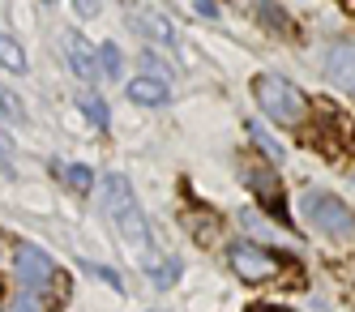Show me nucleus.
Segmentation results:
<instances>
[{
    "label": "nucleus",
    "instance_id": "obj_18",
    "mask_svg": "<svg viewBox=\"0 0 355 312\" xmlns=\"http://www.w3.org/2000/svg\"><path fill=\"white\" fill-rule=\"evenodd\" d=\"M252 137H257V146L266 150V159H274V163L283 159V146H278V141H274L270 133H261V124H252Z\"/></svg>",
    "mask_w": 355,
    "mask_h": 312
},
{
    "label": "nucleus",
    "instance_id": "obj_3",
    "mask_svg": "<svg viewBox=\"0 0 355 312\" xmlns=\"http://www.w3.org/2000/svg\"><path fill=\"white\" fill-rule=\"evenodd\" d=\"M252 94H257L261 112H266L274 124H283V128L300 124L304 112H309V98H304L291 82H283V77H257V82H252Z\"/></svg>",
    "mask_w": 355,
    "mask_h": 312
},
{
    "label": "nucleus",
    "instance_id": "obj_19",
    "mask_svg": "<svg viewBox=\"0 0 355 312\" xmlns=\"http://www.w3.org/2000/svg\"><path fill=\"white\" fill-rule=\"evenodd\" d=\"M141 26H146V31L150 35H155V39H163V43H171V26H167V17H141Z\"/></svg>",
    "mask_w": 355,
    "mask_h": 312
},
{
    "label": "nucleus",
    "instance_id": "obj_11",
    "mask_svg": "<svg viewBox=\"0 0 355 312\" xmlns=\"http://www.w3.org/2000/svg\"><path fill=\"white\" fill-rule=\"evenodd\" d=\"M0 64L9 73H26V51H21V43L13 35H0Z\"/></svg>",
    "mask_w": 355,
    "mask_h": 312
},
{
    "label": "nucleus",
    "instance_id": "obj_1",
    "mask_svg": "<svg viewBox=\"0 0 355 312\" xmlns=\"http://www.w3.org/2000/svg\"><path fill=\"white\" fill-rule=\"evenodd\" d=\"M98 201H103V210L112 218V231L137 252V261L146 266L150 257H155V244H150V227H146V214L133 197V184L124 175H107L103 184H98Z\"/></svg>",
    "mask_w": 355,
    "mask_h": 312
},
{
    "label": "nucleus",
    "instance_id": "obj_9",
    "mask_svg": "<svg viewBox=\"0 0 355 312\" xmlns=\"http://www.w3.org/2000/svg\"><path fill=\"white\" fill-rule=\"evenodd\" d=\"M171 86L159 82V77H137V82H129V98L133 103H146V107H159V103H167Z\"/></svg>",
    "mask_w": 355,
    "mask_h": 312
},
{
    "label": "nucleus",
    "instance_id": "obj_2",
    "mask_svg": "<svg viewBox=\"0 0 355 312\" xmlns=\"http://www.w3.org/2000/svg\"><path fill=\"white\" fill-rule=\"evenodd\" d=\"M300 214H304V223H309L317 236H325V240H351L355 236V214L347 210V205L334 197V193H304L300 197Z\"/></svg>",
    "mask_w": 355,
    "mask_h": 312
},
{
    "label": "nucleus",
    "instance_id": "obj_4",
    "mask_svg": "<svg viewBox=\"0 0 355 312\" xmlns=\"http://www.w3.org/2000/svg\"><path fill=\"white\" fill-rule=\"evenodd\" d=\"M227 261H232V270L244 282H266L278 274V257L270 248H257V244H232L227 248Z\"/></svg>",
    "mask_w": 355,
    "mask_h": 312
},
{
    "label": "nucleus",
    "instance_id": "obj_17",
    "mask_svg": "<svg viewBox=\"0 0 355 312\" xmlns=\"http://www.w3.org/2000/svg\"><path fill=\"white\" fill-rule=\"evenodd\" d=\"M9 312H47L43 308V300H39V291H21L13 304H9Z\"/></svg>",
    "mask_w": 355,
    "mask_h": 312
},
{
    "label": "nucleus",
    "instance_id": "obj_13",
    "mask_svg": "<svg viewBox=\"0 0 355 312\" xmlns=\"http://www.w3.org/2000/svg\"><path fill=\"white\" fill-rule=\"evenodd\" d=\"M0 120H26V103H21L9 86H0Z\"/></svg>",
    "mask_w": 355,
    "mask_h": 312
},
{
    "label": "nucleus",
    "instance_id": "obj_20",
    "mask_svg": "<svg viewBox=\"0 0 355 312\" xmlns=\"http://www.w3.org/2000/svg\"><path fill=\"white\" fill-rule=\"evenodd\" d=\"M86 270H90L94 278H103V282H107V287H116V291L124 287V282H120V274H116V270H107V266H94V261H86Z\"/></svg>",
    "mask_w": 355,
    "mask_h": 312
},
{
    "label": "nucleus",
    "instance_id": "obj_8",
    "mask_svg": "<svg viewBox=\"0 0 355 312\" xmlns=\"http://www.w3.org/2000/svg\"><path fill=\"white\" fill-rule=\"evenodd\" d=\"M325 69H329V77H334L343 90L355 94V43H334V47H329Z\"/></svg>",
    "mask_w": 355,
    "mask_h": 312
},
{
    "label": "nucleus",
    "instance_id": "obj_14",
    "mask_svg": "<svg viewBox=\"0 0 355 312\" xmlns=\"http://www.w3.org/2000/svg\"><path fill=\"white\" fill-rule=\"evenodd\" d=\"M60 175L69 180L73 193H90V189H94V171H90V167H60Z\"/></svg>",
    "mask_w": 355,
    "mask_h": 312
},
{
    "label": "nucleus",
    "instance_id": "obj_16",
    "mask_svg": "<svg viewBox=\"0 0 355 312\" xmlns=\"http://www.w3.org/2000/svg\"><path fill=\"white\" fill-rule=\"evenodd\" d=\"M141 69H146V77H159V82H171V69L155 56V51H141Z\"/></svg>",
    "mask_w": 355,
    "mask_h": 312
},
{
    "label": "nucleus",
    "instance_id": "obj_6",
    "mask_svg": "<svg viewBox=\"0 0 355 312\" xmlns=\"http://www.w3.org/2000/svg\"><path fill=\"white\" fill-rule=\"evenodd\" d=\"M244 180H248V189L261 197V205H266V210H270L274 218H283V223H287V201H283V184H278V180H274V171L244 163Z\"/></svg>",
    "mask_w": 355,
    "mask_h": 312
},
{
    "label": "nucleus",
    "instance_id": "obj_12",
    "mask_svg": "<svg viewBox=\"0 0 355 312\" xmlns=\"http://www.w3.org/2000/svg\"><path fill=\"white\" fill-rule=\"evenodd\" d=\"M98 69H103L112 82H120L124 77V64H120V47L116 43H98Z\"/></svg>",
    "mask_w": 355,
    "mask_h": 312
},
{
    "label": "nucleus",
    "instance_id": "obj_21",
    "mask_svg": "<svg viewBox=\"0 0 355 312\" xmlns=\"http://www.w3.org/2000/svg\"><path fill=\"white\" fill-rule=\"evenodd\" d=\"M0 167H13V141L0 133Z\"/></svg>",
    "mask_w": 355,
    "mask_h": 312
},
{
    "label": "nucleus",
    "instance_id": "obj_15",
    "mask_svg": "<svg viewBox=\"0 0 355 312\" xmlns=\"http://www.w3.org/2000/svg\"><path fill=\"white\" fill-rule=\"evenodd\" d=\"M82 112H86V120L94 124V128H107V107H103V98H82Z\"/></svg>",
    "mask_w": 355,
    "mask_h": 312
},
{
    "label": "nucleus",
    "instance_id": "obj_10",
    "mask_svg": "<svg viewBox=\"0 0 355 312\" xmlns=\"http://www.w3.org/2000/svg\"><path fill=\"white\" fill-rule=\"evenodd\" d=\"M146 274L155 287H171L175 278H180V261H171V257H150L146 261Z\"/></svg>",
    "mask_w": 355,
    "mask_h": 312
},
{
    "label": "nucleus",
    "instance_id": "obj_23",
    "mask_svg": "<svg viewBox=\"0 0 355 312\" xmlns=\"http://www.w3.org/2000/svg\"><path fill=\"white\" fill-rule=\"evenodd\" d=\"M197 13H201V17H218V13H214V0H197Z\"/></svg>",
    "mask_w": 355,
    "mask_h": 312
},
{
    "label": "nucleus",
    "instance_id": "obj_22",
    "mask_svg": "<svg viewBox=\"0 0 355 312\" xmlns=\"http://www.w3.org/2000/svg\"><path fill=\"white\" fill-rule=\"evenodd\" d=\"M73 9H78L82 17H94L98 13V0H73Z\"/></svg>",
    "mask_w": 355,
    "mask_h": 312
},
{
    "label": "nucleus",
    "instance_id": "obj_25",
    "mask_svg": "<svg viewBox=\"0 0 355 312\" xmlns=\"http://www.w3.org/2000/svg\"><path fill=\"white\" fill-rule=\"evenodd\" d=\"M43 5H56V0H43Z\"/></svg>",
    "mask_w": 355,
    "mask_h": 312
},
{
    "label": "nucleus",
    "instance_id": "obj_24",
    "mask_svg": "<svg viewBox=\"0 0 355 312\" xmlns=\"http://www.w3.org/2000/svg\"><path fill=\"white\" fill-rule=\"evenodd\" d=\"M248 312H287V308H248Z\"/></svg>",
    "mask_w": 355,
    "mask_h": 312
},
{
    "label": "nucleus",
    "instance_id": "obj_7",
    "mask_svg": "<svg viewBox=\"0 0 355 312\" xmlns=\"http://www.w3.org/2000/svg\"><path fill=\"white\" fill-rule=\"evenodd\" d=\"M64 56H69L73 73H78L82 82H98V56L90 51V43L78 31H64Z\"/></svg>",
    "mask_w": 355,
    "mask_h": 312
},
{
    "label": "nucleus",
    "instance_id": "obj_5",
    "mask_svg": "<svg viewBox=\"0 0 355 312\" xmlns=\"http://www.w3.org/2000/svg\"><path fill=\"white\" fill-rule=\"evenodd\" d=\"M17 282H21L26 291H47V287L56 282V261H52L43 248L21 244V248H17Z\"/></svg>",
    "mask_w": 355,
    "mask_h": 312
}]
</instances>
